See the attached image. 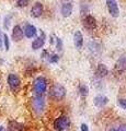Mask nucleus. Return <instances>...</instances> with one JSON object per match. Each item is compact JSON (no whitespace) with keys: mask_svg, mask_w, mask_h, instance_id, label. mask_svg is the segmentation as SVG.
Segmentation results:
<instances>
[{"mask_svg":"<svg viewBox=\"0 0 126 131\" xmlns=\"http://www.w3.org/2000/svg\"><path fill=\"white\" fill-rule=\"evenodd\" d=\"M50 95L52 98H54L56 101H60L66 96V89H65L62 84L56 83L54 84L50 90Z\"/></svg>","mask_w":126,"mask_h":131,"instance_id":"1","label":"nucleus"},{"mask_svg":"<svg viewBox=\"0 0 126 131\" xmlns=\"http://www.w3.org/2000/svg\"><path fill=\"white\" fill-rule=\"evenodd\" d=\"M33 89L36 95H43L47 90V80L44 77H38L34 80Z\"/></svg>","mask_w":126,"mask_h":131,"instance_id":"2","label":"nucleus"},{"mask_svg":"<svg viewBox=\"0 0 126 131\" xmlns=\"http://www.w3.org/2000/svg\"><path fill=\"white\" fill-rule=\"evenodd\" d=\"M32 107H33L34 112L41 114L45 109V98L42 95H36L32 98Z\"/></svg>","mask_w":126,"mask_h":131,"instance_id":"3","label":"nucleus"},{"mask_svg":"<svg viewBox=\"0 0 126 131\" xmlns=\"http://www.w3.org/2000/svg\"><path fill=\"white\" fill-rule=\"evenodd\" d=\"M69 125H70V120L67 116H60L54 121V128L57 131H64L68 129Z\"/></svg>","mask_w":126,"mask_h":131,"instance_id":"4","label":"nucleus"},{"mask_svg":"<svg viewBox=\"0 0 126 131\" xmlns=\"http://www.w3.org/2000/svg\"><path fill=\"white\" fill-rule=\"evenodd\" d=\"M72 13V0H62V14L68 18Z\"/></svg>","mask_w":126,"mask_h":131,"instance_id":"5","label":"nucleus"},{"mask_svg":"<svg viewBox=\"0 0 126 131\" xmlns=\"http://www.w3.org/2000/svg\"><path fill=\"white\" fill-rule=\"evenodd\" d=\"M106 6H108L109 13L113 18H117L120 15V10H119V6H117L116 0H106Z\"/></svg>","mask_w":126,"mask_h":131,"instance_id":"6","label":"nucleus"},{"mask_svg":"<svg viewBox=\"0 0 126 131\" xmlns=\"http://www.w3.org/2000/svg\"><path fill=\"white\" fill-rule=\"evenodd\" d=\"M8 84H9V86L12 91H17L20 86V84H21V80H20V78L17 74L11 73L8 77Z\"/></svg>","mask_w":126,"mask_h":131,"instance_id":"7","label":"nucleus"},{"mask_svg":"<svg viewBox=\"0 0 126 131\" xmlns=\"http://www.w3.org/2000/svg\"><path fill=\"white\" fill-rule=\"evenodd\" d=\"M23 30L21 28L20 25H15L13 28H12V34H11V37L13 42H20L22 38H23Z\"/></svg>","mask_w":126,"mask_h":131,"instance_id":"8","label":"nucleus"},{"mask_svg":"<svg viewBox=\"0 0 126 131\" xmlns=\"http://www.w3.org/2000/svg\"><path fill=\"white\" fill-rule=\"evenodd\" d=\"M43 11H44V8L43 5L41 2H35L33 7L31 9V14L33 18H40L41 15L43 14Z\"/></svg>","mask_w":126,"mask_h":131,"instance_id":"9","label":"nucleus"},{"mask_svg":"<svg viewBox=\"0 0 126 131\" xmlns=\"http://www.w3.org/2000/svg\"><path fill=\"white\" fill-rule=\"evenodd\" d=\"M83 25L86 28H88V30H94L96 27V21L92 15L88 14L86 18L83 19Z\"/></svg>","mask_w":126,"mask_h":131,"instance_id":"10","label":"nucleus"},{"mask_svg":"<svg viewBox=\"0 0 126 131\" xmlns=\"http://www.w3.org/2000/svg\"><path fill=\"white\" fill-rule=\"evenodd\" d=\"M23 33H24V35H25L27 38H32V37H34V36L36 35L37 31H36V27L34 25H32V24H25Z\"/></svg>","mask_w":126,"mask_h":131,"instance_id":"11","label":"nucleus"},{"mask_svg":"<svg viewBox=\"0 0 126 131\" xmlns=\"http://www.w3.org/2000/svg\"><path fill=\"white\" fill-rule=\"evenodd\" d=\"M44 44H45V34L42 32V36H40L36 39L33 40V43H32V48L34 49V50H37V49L42 48L44 46Z\"/></svg>","mask_w":126,"mask_h":131,"instance_id":"12","label":"nucleus"},{"mask_svg":"<svg viewBox=\"0 0 126 131\" xmlns=\"http://www.w3.org/2000/svg\"><path fill=\"white\" fill-rule=\"evenodd\" d=\"M108 103H109V98L104 95H98L94 98V104H95L96 107H99V108L104 107Z\"/></svg>","mask_w":126,"mask_h":131,"instance_id":"13","label":"nucleus"},{"mask_svg":"<svg viewBox=\"0 0 126 131\" xmlns=\"http://www.w3.org/2000/svg\"><path fill=\"white\" fill-rule=\"evenodd\" d=\"M74 43L77 48H81L83 45V36L80 31H77L74 35Z\"/></svg>","mask_w":126,"mask_h":131,"instance_id":"14","label":"nucleus"},{"mask_svg":"<svg viewBox=\"0 0 126 131\" xmlns=\"http://www.w3.org/2000/svg\"><path fill=\"white\" fill-rule=\"evenodd\" d=\"M108 73H109V70H108V68H106V66H105V64L100 63L99 66H98L96 71H95L96 77H99V78H104L105 75L108 74Z\"/></svg>","mask_w":126,"mask_h":131,"instance_id":"15","label":"nucleus"},{"mask_svg":"<svg viewBox=\"0 0 126 131\" xmlns=\"http://www.w3.org/2000/svg\"><path fill=\"white\" fill-rule=\"evenodd\" d=\"M116 69L120 71L126 69V55L121 56L119 58V60H117V62H116Z\"/></svg>","mask_w":126,"mask_h":131,"instance_id":"16","label":"nucleus"},{"mask_svg":"<svg viewBox=\"0 0 126 131\" xmlns=\"http://www.w3.org/2000/svg\"><path fill=\"white\" fill-rule=\"evenodd\" d=\"M23 130H24L23 125L19 124V122L11 121L9 124V131H23Z\"/></svg>","mask_w":126,"mask_h":131,"instance_id":"17","label":"nucleus"},{"mask_svg":"<svg viewBox=\"0 0 126 131\" xmlns=\"http://www.w3.org/2000/svg\"><path fill=\"white\" fill-rule=\"evenodd\" d=\"M79 92L81 94V96H87L88 95V92H89V90H88V86L87 85H84V84H81L80 86H79Z\"/></svg>","mask_w":126,"mask_h":131,"instance_id":"18","label":"nucleus"},{"mask_svg":"<svg viewBox=\"0 0 126 131\" xmlns=\"http://www.w3.org/2000/svg\"><path fill=\"white\" fill-rule=\"evenodd\" d=\"M30 0H17V6L19 8H24L29 5Z\"/></svg>","mask_w":126,"mask_h":131,"instance_id":"19","label":"nucleus"},{"mask_svg":"<svg viewBox=\"0 0 126 131\" xmlns=\"http://www.w3.org/2000/svg\"><path fill=\"white\" fill-rule=\"evenodd\" d=\"M58 60H59L58 55H51V56H48V61H50L51 63H56V62H58Z\"/></svg>","mask_w":126,"mask_h":131,"instance_id":"20","label":"nucleus"},{"mask_svg":"<svg viewBox=\"0 0 126 131\" xmlns=\"http://www.w3.org/2000/svg\"><path fill=\"white\" fill-rule=\"evenodd\" d=\"M12 18V15H7L5 18V24H3V26H5L6 30H9V24H10V20Z\"/></svg>","mask_w":126,"mask_h":131,"instance_id":"21","label":"nucleus"},{"mask_svg":"<svg viewBox=\"0 0 126 131\" xmlns=\"http://www.w3.org/2000/svg\"><path fill=\"white\" fill-rule=\"evenodd\" d=\"M3 43H5L6 50H9L10 44H9V37H8V35H7V34H3Z\"/></svg>","mask_w":126,"mask_h":131,"instance_id":"22","label":"nucleus"},{"mask_svg":"<svg viewBox=\"0 0 126 131\" xmlns=\"http://www.w3.org/2000/svg\"><path fill=\"white\" fill-rule=\"evenodd\" d=\"M117 104H119L120 107H122L123 109L126 110V100H124V98H121V100L117 101Z\"/></svg>","mask_w":126,"mask_h":131,"instance_id":"23","label":"nucleus"},{"mask_svg":"<svg viewBox=\"0 0 126 131\" xmlns=\"http://www.w3.org/2000/svg\"><path fill=\"white\" fill-rule=\"evenodd\" d=\"M109 131H126V127L125 126H121L119 128H112L110 129Z\"/></svg>","mask_w":126,"mask_h":131,"instance_id":"24","label":"nucleus"},{"mask_svg":"<svg viewBox=\"0 0 126 131\" xmlns=\"http://www.w3.org/2000/svg\"><path fill=\"white\" fill-rule=\"evenodd\" d=\"M56 43H57V49L58 50H62L63 49V43L60 38H56Z\"/></svg>","mask_w":126,"mask_h":131,"instance_id":"25","label":"nucleus"},{"mask_svg":"<svg viewBox=\"0 0 126 131\" xmlns=\"http://www.w3.org/2000/svg\"><path fill=\"white\" fill-rule=\"evenodd\" d=\"M81 131H89L88 126H87L86 124H82V125H81Z\"/></svg>","mask_w":126,"mask_h":131,"instance_id":"26","label":"nucleus"},{"mask_svg":"<svg viewBox=\"0 0 126 131\" xmlns=\"http://www.w3.org/2000/svg\"><path fill=\"white\" fill-rule=\"evenodd\" d=\"M0 131H6V129H5V127L0 126Z\"/></svg>","mask_w":126,"mask_h":131,"instance_id":"27","label":"nucleus"}]
</instances>
